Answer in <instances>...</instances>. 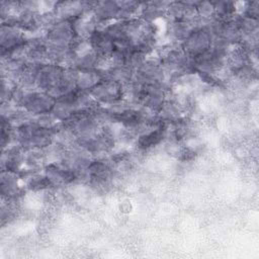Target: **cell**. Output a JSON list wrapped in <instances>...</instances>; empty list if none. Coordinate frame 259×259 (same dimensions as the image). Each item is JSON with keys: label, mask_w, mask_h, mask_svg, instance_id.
I'll return each instance as SVG.
<instances>
[{"label": "cell", "mask_w": 259, "mask_h": 259, "mask_svg": "<svg viewBox=\"0 0 259 259\" xmlns=\"http://www.w3.org/2000/svg\"><path fill=\"white\" fill-rule=\"evenodd\" d=\"M56 103V98L45 91L38 89L25 91L20 107L32 116L50 113Z\"/></svg>", "instance_id": "7a4b0ae2"}, {"label": "cell", "mask_w": 259, "mask_h": 259, "mask_svg": "<svg viewBox=\"0 0 259 259\" xmlns=\"http://www.w3.org/2000/svg\"><path fill=\"white\" fill-rule=\"evenodd\" d=\"M21 177L14 172L1 170V196L7 200H17L24 189L21 183Z\"/></svg>", "instance_id": "3957f363"}, {"label": "cell", "mask_w": 259, "mask_h": 259, "mask_svg": "<svg viewBox=\"0 0 259 259\" xmlns=\"http://www.w3.org/2000/svg\"><path fill=\"white\" fill-rule=\"evenodd\" d=\"M89 94L99 105L109 106L122 100L123 86L105 76L89 91Z\"/></svg>", "instance_id": "6da1fadb"}]
</instances>
